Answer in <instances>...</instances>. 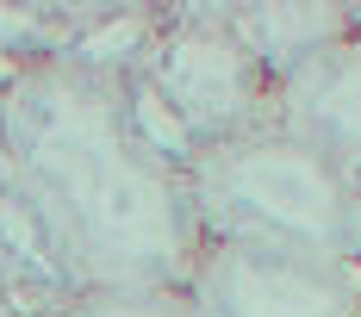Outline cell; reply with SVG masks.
I'll use <instances>...</instances> for the list:
<instances>
[{
    "mask_svg": "<svg viewBox=\"0 0 361 317\" xmlns=\"http://www.w3.org/2000/svg\"><path fill=\"white\" fill-rule=\"evenodd\" d=\"M50 317H200L180 286H144V292H81L63 299Z\"/></svg>",
    "mask_w": 361,
    "mask_h": 317,
    "instance_id": "52a82bcc",
    "label": "cell"
},
{
    "mask_svg": "<svg viewBox=\"0 0 361 317\" xmlns=\"http://www.w3.org/2000/svg\"><path fill=\"white\" fill-rule=\"evenodd\" d=\"M0 81H6V75H0Z\"/></svg>",
    "mask_w": 361,
    "mask_h": 317,
    "instance_id": "30bf717a",
    "label": "cell"
},
{
    "mask_svg": "<svg viewBox=\"0 0 361 317\" xmlns=\"http://www.w3.org/2000/svg\"><path fill=\"white\" fill-rule=\"evenodd\" d=\"M180 292L200 317H361V268L349 255L237 237H200Z\"/></svg>",
    "mask_w": 361,
    "mask_h": 317,
    "instance_id": "277c9868",
    "label": "cell"
},
{
    "mask_svg": "<svg viewBox=\"0 0 361 317\" xmlns=\"http://www.w3.org/2000/svg\"><path fill=\"white\" fill-rule=\"evenodd\" d=\"M349 261L361 268V187H355V211H349Z\"/></svg>",
    "mask_w": 361,
    "mask_h": 317,
    "instance_id": "9c48e42d",
    "label": "cell"
},
{
    "mask_svg": "<svg viewBox=\"0 0 361 317\" xmlns=\"http://www.w3.org/2000/svg\"><path fill=\"white\" fill-rule=\"evenodd\" d=\"M200 249L180 162L125 69L19 63L0 81V255L56 299L180 286Z\"/></svg>",
    "mask_w": 361,
    "mask_h": 317,
    "instance_id": "6da1fadb",
    "label": "cell"
},
{
    "mask_svg": "<svg viewBox=\"0 0 361 317\" xmlns=\"http://www.w3.org/2000/svg\"><path fill=\"white\" fill-rule=\"evenodd\" d=\"M137 112L156 143L187 162L193 149L274 125V81L231 37L224 6H175L156 19L144 63L131 75Z\"/></svg>",
    "mask_w": 361,
    "mask_h": 317,
    "instance_id": "3957f363",
    "label": "cell"
},
{
    "mask_svg": "<svg viewBox=\"0 0 361 317\" xmlns=\"http://www.w3.org/2000/svg\"><path fill=\"white\" fill-rule=\"evenodd\" d=\"M19 286H25V274L0 255V317H25V292Z\"/></svg>",
    "mask_w": 361,
    "mask_h": 317,
    "instance_id": "ba28073f",
    "label": "cell"
},
{
    "mask_svg": "<svg viewBox=\"0 0 361 317\" xmlns=\"http://www.w3.org/2000/svg\"><path fill=\"white\" fill-rule=\"evenodd\" d=\"M274 125L318 143L361 187V25L274 87Z\"/></svg>",
    "mask_w": 361,
    "mask_h": 317,
    "instance_id": "5b68a950",
    "label": "cell"
},
{
    "mask_svg": "<svg viewBox=\"0 0 361 317\" xmlns=\"http://www.w3.org/2000/svg\"><path fill=\"white\" fill-rule=\"evenodd\" d=\"M224 25L262 63V75L281 87L287 75H299L330 44H343L355 32L361 6H224Z\"/></svg>",
    "mask_w": 361,
    "mask_h": 317,
    "instance_id": "8992f818",
    "label": "cell"
},
{
    "mask_svg": "<svg viewBox=\"0 0 361 317\" xmlns=\"http://www.w3.org/2000/svg\"><path fill=\"white\" fill-rule=\"evenodd\" d=\"M180 180L200 237L349 255L355 180L287 125H255L243 137L193 149L180 162Z\"/></svg>",
    "mask_w": 361,
    "mask_h": 317,
    "instance_id": "7a4b0ae2",
    "label": "cell"
}]
</instances>
